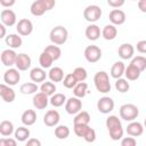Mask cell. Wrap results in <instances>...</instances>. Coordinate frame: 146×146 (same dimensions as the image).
I'll use <instances>...</instances> for the list:
<instances>
[{
	"label": "cell",
	"mask_w": 146,
	"mask_h": 146,
	"mask_svg": "<svg viewBox=\"0 0 146 146\" xmlns=\"http://www.w3.org/2000/svg\"><path fill=\"white\" fill-rule=\"evenodd\" d=\"M94 83L100 94H107L111 91V82H110V76L105 71H99L95 74L94 76Z\"/></svg>",
	"instance_id": "6da1fadb"
},
{
	"label": "cell",
	"mask_w": 146,
	"mask_h": 146,
	"mask_svg": "<svg viewBox=\"0 0 146 146\" xmlns=\"http://www.w3.org/2000/svg\"><path fill=\"white\" fill-rule=\"evenodd\" d=\"M68 38V32L66 30V27L62 26V25H57L55 26L50 33H49V39L54 44L57 46H62L67 41Z\"/></svg>",
	"instance_id": "7a4b0ae2"
},
{
	"label": "cell",
	"mask_w": 146,
	"mask_h": 146,
	"mask_svg": "<svg viewBox=\"0 0 146 146\" xmlns=\"http://www.w3.org/2000/svg\"><path fill=\"white\" fill-rule=\"evenodd\" d=\"M120 117L127 122H131L133 120H136L139 115V110L135 104H123L120 110Z\"/></svg>",
	"instance_id": "3957f363"
},
{
	"label": "cell",
	"mask_w": 146,
	"mask_h": 146,
	"mask_svg": "<svg viewBox=\"0 0 146 146\" xmlns=\"http://www.w3.org/2000/svg\"><path fill=\"white\" fill-rule=\"evenodd\" d=\"M102 9L97 5H89L83 10V18L89 23H95L102 17Z\"/></svg>",
	"instance_id": "277c9868"
},
{
	"label": "cell",
	"mask_w": 146,
	"mask_h": 146,
	"mask_svg": "<svg viewBox=\"0 0 146 146\" xmlns=\"http://www.w3.org/2000/svg\"><path fill=\"white\" fill-rule=\"evenodd\" d=\"M83 55H84V58L87 62L94 64V63H97L102 58V50L98 46L91 44V46L86 47Z\"/></svg>",
	"instance_id": "5b68a950"
},
{
	"label": "cell",
	"mask_w": 146,
	"mask_h": 146,
	"mask_svg": "<svg viewBox=\"0 0 146 146\" xmlns=\"http://www.w3.org/2000/svg\"><path fill=\"white\" fill-rule=\"evenodd\" d=\"M81 110H82L81 98L73 96V97H70L66 100V103H65V111H66V113H68L71 115H75Z\"/></svg>",
	"instance_id": "8992f818"
},
{
	"label": "cell",
	"mask_w": 146,
	"mask_h": 146,
	"mask_svg": "<svg viewBox=\"0 0 146 146\" xmlns=\"http://www.w3.org/2000/svg\"><path fill=\"white\" fill-rule=\"evenodd\" d=\"M21 80V73L18 68L9 67L3 73V82L8 86H16Z\"/></svg>",
	"instance_id": "52a82bcc"
},
{
	"label": "cell",
	"mask_w": 146,
	"mask_h": 146,
	"mask_svg": "<svg viewBox=\"0 0 146 146\" xmlns=\"http://www.w3.org/2000/svg\"><path fill=\"white\" fill-rule=\"evenodd\" d=\"M114 100L108 97V96H104L100 97L97 102V110L103 113V114H108L114 110Z\"/></svg>",
	"instance_id": "ba28073f"
},
{
	"label": "cell",
	"mask_w": 146,
	"mask_h": 146,
	"mask_svg": "<svg viewBox=\"0 0 146 146\" xmlns=\"http://www.w3.org/2000/svg\"><path fill=\"white\" fill-rule=\"evenodd\" d=\"M16 30L22 36H27L33 32V23L27 18H22L17 22Z\"/></svg>",
	"instance_id": "9c48e42d"
},
{
	"label": "cell",
	"mask_w": 146,
	"mask_h": 146,
	"mask_svg": "<svg viewBox=\"0 0 146 146\" xmlns=\"http://www.w3.org/2000/svg\"><path fill=\"white\" fill-rule=\"evenodd\" d=\"M32 104L36 110H44L48 106V104H50V98L48 95L40 91V92L34 94L33 99H32Z\"/></svg>",
	"instance_id": "30bf717a"
},
{
	"label": "cell",
	"mask_w": 146,
	"mask_h": 146,
	"mask_svg": "<svg viewBox=\"0 0 146 146\" xmlns=\"http://www.w3.org/2000/svg\"><path fill=\"white\" fill-rule=\"evenodd\" d=\"M17 52L9 48V49H5L2 52H1V63L7 66V67H11L13 65H15L16 63V59H17Z\"/></svg>",
	"instance_id": "8fae6325"
},
{
	"label": "cell",
	"mask_w": 146,
	"mask_h": 146,
	"mask_svg": "<svg viewBox=\"0 0 146 146\" xmlns=\"http://www.w3.org/2000/svg\"><path fill=\"white\" fill-rule=\"evenodd\" d=\"M0 19H1V23H2L3 25L8 26V27L14 26L15 24H17L16 14H15V11H13L11 9H3V10H1Z\"/></svg>",
	"instance_id": "7c38bea8"
},
{
	"label": "cell",
	"mask_w": 146,
	"mask_h": 146,
	"mask_svg": "<svg viewBox=\"0 0 146 146\" xmlns=\"http://www.w3.org/2000/svg\"><path fill=\"white\" fill-rule=\"evenodd\" d=\"M0 96H1L2 100L6 103H13L16 98L15 90L11 88V86H8L6 83L0 84Z\"/></svg>",
	"instance_id": "4fadbf2b"
},
{
	"label": "cell",
	"mask_w": 146,
	"mask_h": 146,
	"mask_svg": "<svg viewBox=\"0 0 146 146\" xmlns=\"http://www.w3.org/2000/svg\"><path fill=\"white\" fill-rule=\"evenodd\" d=\"M60 115L56 110H49L43 115V123L47 127H56L59 123Z\"/></svg>",
	"instance_id": "5bb4252c"
},
{
	"label": "cell",
	"mask_w": 146,
	"mask_h": 146,
	"mask_svg": "<svg viewBox=\"0 0 146 146\" xmlns=\"http://www.w3.org/2000/svg\"><path fill=\"white\" fill-rule=\"evenodd\" d=\"M108 19L114 25H122L125 22L127 16H125V13L123 10H121L119 8H115V9H113V10L110 11Z\"/></svg>",
	"instance_id": "9a60e30c"
},
{
	"label": "cell",
	"mask_w": 146,
	"mask_h": 146,
	"mask_svg": "<svg viewBox=\"0 0 146 146\" xmlns=\"http://www.w3.org/2000/svg\"><path fill=\"white\" fill-rule=\"evenodd\" d=\"M144 124H141L140 122L138 121H131L128 125H127V129H125V132L128 133V136H132V137H139L143 135L144 132Z\"/></svg>",
	"instance_id": "2e32d148"
},
{
	"label": "cell",
	"mask_w": 146,
	"mask_h": 146,
	"mask_svg": "<svg viewBox=\"0 0 146 146\" xmlns=\"http://www.w3.org/2000/svg\"><path fill=\"white\" fill-rule=\"evenodd\" d=\"M31 57L25 54V52H21L17 55V59H16V63H15V66L16 68H18L19 71H27L31 66Z\"/></svg>",
	"instance_id": "e0dca14e"
},
{
	"label": "cell",
	"mask_w": 146,
	"mask_h": 146,
	"mask_svg": "<svg viewBox=\"0 0 146 146\" xmlns=\"http://www.w3.org/2000/svg\"><path fill=\"white\" fill-rule=\"evenodd\" d=\"M117 54L122 59H131L135 55V47L130 43H122L119 49H117Z\"/></svg>",
	"instance_id": "ac0fdd59"
},
{
	"label": "cell",
	"mask_w": 146,
	"mask_h": 146,
	"mask_svg": "<svg viewBox=\"0 0 146 146\" xmlns=\"http://www.w3.org/2000/svg\"><path fill=\"white\" fill-rule=\"evenodd\" d=\"M84 34L87 36L88 40L90 41H96L99 39L100 34H102V31H100V27L97 25V24H94L91 23L90 25H88L86 27V31H84Z\"/></svg>",
	"instance_id": "d6986e66"
},
{
	"label": "cell",
	"mask_w": 146,
	"mask_h": 146,
	"mask_svg": "<svg viewBox=\"0 0 146 146\" xmlns=\"http://www.w3.org/2000/svg\"><path fill=\"white\" fill-rule=\"evenodd\" d=\"M47 78V73H46V68L43 67H34L30 71V79L33 82H43L46 81Z\"/></svg>",
	"instance_id": "ffe728a7"
},
{
	"label": "cell",
	"mask_w": 146,
	"mask_h": 146,
	"mask_svg": "<svg viewBox=\"0 0 146 146\" xmlns=\"http://www.w3.org/2000/svg\"><path fill=\"white\" fill-rule=\"evenodd\" d=\"M5 42L6 44L11 48V49H17L22 46L23 43V40H22V36L21 34H15V33H10L8 34L6 38H5Z\"/></svg>",
	"instance_id": "44dd1931"
},
{
	"label": "cell",
	"mask_w": 146,
	"mask_h": 146,
	"mask_svg": "<svg viewBox=\"0 0 146 146\" xmlns=\"http://www.w3.org/2000/svg\"><path fill=\"white\" fill-rule=\"evenodd\" d=\"M117 35V29H116V25L114 24H107L103 27L102 30V36L107 40V41H111V40H114Z\"/></svg>",
	"instance_id": "7402d4cb"
},
{
	"label": "cell",
	"mask_w": 146,
	"mask_h": 146,
	"mask_svg": "<svg viewBox=\"0 0 146 146\" xmlns=\"http://www.w3.org/2000/svg\"><path fill=\"white\" fill-rule=\"evenodd\" d=\"M21 121L26 127L33 125L36 122V113H35V111L34 110H26V111H24L22 116H21Z\"/></svg>",
	"instance_id": "603a6c76"
},
{
	"label": "cell",
	"mask_w": 146,
	"mask_h": 146,
	"mask_svg": "<svg viewBox=\"0 0 146 146\" xmlns=\"http://www.w3.org/2000/svg\"><path fill=\"white\" fill-rule=\"evenodd\" d=\"M48 78L50 79V81L52 82H62L64 79V71L62 67L55 66V67H50L49 72H48Z\"/></svg>",
	"instance_id": "cb8c5ba5"
},
{
	"label": "cell",
	"mask_w": 146,
	"mask_h": 146,
	"mask_svg": "<svg viewBox=\"0 0 146 146\" xmlns=\"http://www.w3.org/2000/svg\"><path fill=\"white\" fill-rule=\"evenodd\" d=\"M140 73H141V71L132 64H129L125 67V71H124V75H125L128 81H136L137 79H139Z\"/></svg>",
	"instance_id": "d4e9b609"
},
{
	"label": "cell",
	"mask_w": 146,
	"mask_h": 146,
	"mask_svg": "<svg viewBox=\"0 0 146 146\" xmlns=\"http://www.w3.org/2000/svg\"><path fill=\"white\" fill-rule=\"evenodd\" d=\"M124 71H125V65L123 62H115L112 67H111V76L114 78V79H119V78H122V75L124 74Z\"/></svg>",
	"instance_id": "484cf974"
},
{
	"label": "cell",
	"mask_w": 146,
	"mask_h": 146,
	"mask_svg": "<svg viewBox=\"0 0 146 146\" xmlns=\"http://www.w3.org/2000/svg\"><path fill=\"white\" fill-rule=\"evenodd\" d=\"M30 11L33 16H42L47 11V9H46L42 0H35L32 2L31 7H30Z\"/></svg>",
	"instance_id": "4316f807"
},
{
	"label": "cell",
	"mask_w": 146,
	"mask_h": 146,
	"mask_svg": "<svg viewBox=\"0 0 146 146\" xmlns=\"http://www.w3.org/2000/svg\"><path fill=\"white\" fill-rule=\"evenodd\" d=\"M30 135H31L30 129L26 128V125H25V127H24V125L18 127V128L15 130V132H14V136H15V138L17 139V141H21V143L26 141V140L30 138Z\"/></svg>",
	"instance_id": "83f0119b"
},
{
	"label": "cell",
	"mask_w": 146,
	"mask_h": 146,
	"mask_svg": "<svg viewBox=\"0 0 146 146\" xmlns=\"http://www.w3.org/2000/svg\"><path fill=\"white\" fill-rule=\"evenodd\" d=\"M39 89L40 88L38 87V84L35 82H26V83L21 84L19 92L23 95H33V94H36V91Z\"/></svg>",
	"instance_id": "f1b7e54d"
},
{
	"label": "cell",
	"mask_w": 146,
	"mask_h": 146,
	"mask_svg": "<svg viewBox=\"0 0 146 146\" xmlns=\"http://www.w3.org/2000/svg\"><path fill=\"white\" fill-rule=\"evenodd\" d=\"M15 130H14V124L13 122L8 121V120H3L1 121L0 123V135L3 136V137H8L10 136L11 133H14Z\"/></svg>",
	"instance_id": "f546056e"
},
{
	"label": "cell",
	"mask_w": 146,
	"mask_h": 146,
	"mask_svg": "<svg viewBox=\"0 0 146 146\" xmlns=\"http://www.w3.org/2000/svg\"><path fill=\"white\" fill-rule=\"evenodd\" d=\"M66 100V96L62 92H55L52 96H50V105H52L54 107H60L65 105Z\"/></svg>",
	"instance_id": "4dcf8cb0"
},
{
	"label": "cell",
	"mask_w": 146,
	"mask_h": 146,
	"mask_svg": "<svg viewBox=\"0 0 146 146\" xmlns=\"http://www.w3.org/2000/svg\"><path fill=\"white\" fill-rule=\"evenodd\" d=\"M54 62H55L54 58H52L48 52H46L44 50H43V51L40 54V56H39V64H40V66L43 67V68H50Z\"/></svg>",
	"instance_id": "1f68e13d"
},
{
	"label": "cell",
	"mask_w": 146,
	"mask_h": 146,
	"mask_svg": "<svg viewBox=\"0 0 146 146\" xmlns=\"http://www.w3.org/2000/svg\"><path fill=\"white\" fill-rule=\"evenodd\" d=\"M108 130V133H110V137L112 140H120L123 138V133H124V130H123V127L122 124H119V125H115V127H112Z\"/></svg>",
	"instance_id": "d6a6232c"
},
{
	"label": "cell",
	"mask_w": 146,
	"mask_h": 146,
	"mask_svg": "<svg viewBox=\"0 0 146 146\" xmlns=\"http://www.w3.org/2000/svg\"><path fill=\"white\" fill-rule=\"evenodd\" d=\"M87 91H88V84L84 81L78 82L76 86L73 88V95L79 98H83L87 95Z\"/></svg>",
	"instance_id": "836d02e7"
},
{
	"label": "cell",
	"mask_w": 146,
	"mask_h": 146,
	"mask_svg": "<svg viewBox=\"0 0 146 146\" xmlns=\"http://www.w3.org/2000/svg\"><path fill=\"white\" fill-rule=\"evenodd\" d=\"M90 115L88 112L86 111H80L79 113L75 114V117H74V124H89L90 123Z\"/></svg>",
	"instance_id": "e575fe53"
},
{
	"label": "cell",
	"mask_w": 146,
	"mask_h": 146,
	"mask_svg": "<svg viewBox=\"0 0 146 146\" xmlns=\"http://www.w3.org/2000/svg\"><path fill=\"white\" fill-rule=\"evenodd\" d=\"M55 136L58 139H66L70 136V128L65 124H57L55 128Z\"/></svg>",
	"instance_id": "d590c367"
},
{
	"label": "cell",
	"mask_w": 146,
	"mask_h": 146,
	"mask_svg": "<svg viewBox=\"0 0 146 146\" xmlns=\"http://www.w3.org/2000/svg\"><path fill=\"white\" fill-rule=\"evenodd\" d=\"M40 91L48 96H52L56 91V84L52 81H43L40 86Z\"/></svg>",
	"instance_id": "8d00e7d4"
},
{
	"label": "cell",
	"mask_w": 146,
	"mask_h": 146,
	"mask_svg": "<svg viewBox=\"0 0 146 146\" xmlns=\"http://www.w3.org/2000/svg\"><path fill=\"white\" fill-rule=\"evenodd\" d=\"M44 51L46 52H48L52 58H54V60H58L59 58H60V56H62V50H60V48L57 46V44H50V46H47L46 48H44Z\"/></svg>",
	"instance_id": "74e56055"
},
{
	"label": "cell",
	"mask_w": 146,
	"mask_h": 146,
	"mask_svg": "<svg viewBox=\"0 0 146 146\" xmlns=\"http://www.w3.org/2000/svg\"><path fill=\"white\" fill-rule=\"evenodd\" d=\"M78 82H79V81L76 80V78L74 76L73 73H68V74H66V75L64 76L63 81H62L63 86H64L65 88H67V89H73V88L76 86Z\"/></svg>",
	"instance_id": "f35d334b"
},
{
	"label": "cell",
	"mask_w": 146,
	"mask_h": 146,
	"mask_svg": "<svg viewBox=\"0 0 146 146\" xmlns=\"http://www.w3.org/2000/svg\"><path fill=\"white\" fill-rule=\"evenodd\" d=\"M115 89H116L119 92L124 94V92L129 91V89H130V84H129V82H128L127 79L119 78V79H116V81H115Z\"/></svg>",
	"instance_id": "ab89813d"
},
{
	"label": "cell",
	"mask_w": 146,
	"mask_h": 146,
	"mask_svg": "<svg viewBox=\"0 0 146 146\" xmlns=\"http://www.w3.org/2000/svg\"><path fill=\"white\" fill-rule=\"evenodd\" d=\"M130 64L135 65L137 68H139L141 72L146 70V57L144 56H136V57H132Z\"/></svg>",
	"instance_id": "60d3db41"
},
{
	"label": "cell",
	"mask_w": 146,
	"mask_h": 146,
	"mask_svg": "<svg viewBox=\"0 0 146 146\" xmlns=\"http://www.w3.org/2000/svg\"><path fill=\"white\" fill-rule=\"evenodd\" d=\"M72 73L74 74V76L76 78V80H78L79 82H82V81H84V80L87 79V76H88L87 70H86L84 67H81V66H79V67H75V68H74V71H73Z\"/></svg>",
	"instance_id": "b9f144b4"
},
{
	"label": "cell",
	"mask_w": 146,
	"mask_h": 146,
	"mask_svg": "<svg viewBox=\"0 0 146 146\" xmlns=\"http://www.w3.org/2000/svg\"><path fill=\"white\" fill-rule=\"evenodd\" d=\"M88 129H89V124H74V128H73L74 133L81 138H83Z\"/></svg>",
	"instance_id": "7bdbcfd3"
},
{
	"label": "cell",
	"mask_w": 146,
	"mask_h": 146,
	"mask_svg": "<svg viewBox=\"0 0 146 146\" xmlns=\"http://www.w3.org/2000/svg\"><path fill=\"white\" fill-rule=\"evenodd\" d=\"M105 124H106V128L110 129L112 127H115V125H119V124H122L121 123V120L116 116V115H110L106 121H105Z\"/></svg>",
	"instance_id": "ee69618b"
},
{
	"label": "cell",
	"mask_w": 146,
	"mask_h": 146,
	"mask_svg": "<svg viewBox=\"0 0 146 146\" xmlns=\"http://www.w3.org/2000/svg\"><path fill=\"white\" fill-rule=\"evenodd\" d=\"M83 139L87 143H94L96 140V131H95V129H92V128L89 127V129L87 130L86 135L83 136Z\"/></svg>",
	"instance_id": "f6af8a7d"
},
{
	"label": "cell",
	"mask_w": 146,
	"mask_h": 146,
	"mask_svg": "<svg viewBox=\"0 0 146 146\" xmlns=\"http://www.w3.org/2000/svg\"><path fill=\"white\" fill-rule=\"evenodd\" d=\"M121 145L122 146H136L137 145V140L132 136H130V137H123L121 139Z\"/></svg>",
	"instance_id": "bcb514c9"
},
{
	"label": "cell",
	"mask_w": 146,
	"mask_h": 146,
	"mask_svg": "<svg viewBox=\"0 0 146 146\" xmlns=\"http://www.w3.org/2000/svg\"><path fill=\"white\" fill-rule=\"evenodd\" d=\"M17 145V139L3 137L0 139V146H16Z\"/></svg>",
	"instance_id": "7dc6e473"
},
{
	"label": "cell",
	"mask_w": 146,
	"mask_h": 146,
	"mask_svg": "<svg viewBox=\"0 0 146 146\" xmlns=\"http://www.w3.org/2000/svg\"><path fill=\"white\" fill-rule=\"evenodd\" d=\"M125 0H107L108 6H111L112 8H120L124 5Z\"/></svg>",
	"instance_id": "c3c4849f"
},
{
	"label": "cell",
	"mask_w": 146,
	"mask_h": 146,
	"mask_svg": "<svg viewBox=\"0 0 146 146\" xmlns=\"http://www.w3.org/2000/svg\"><path fill=\"white\" fill-rule=\"evenodd\" d=\"M137 51H139L140 54H146V40H140L137 42Z\"/></svg>",
	"instance_id": "681fc988"
},
{
	"label": "cell",
	"mask_w": 146,
	"mask_h": 146,
	"mask_svg": "<svg viewBox=\"0 0 146 146\" xmlns=\"http://www.w3.org/2000/svg\"><path fill=\"white\" fill-rule=\"evenodd\" d=\"M42 2H43V5H44L47 11H48V10H51V9L55 7V5H56V1H55V0H42Z\"/></svg>",
	"instance_id": "f907efd6"
},
{
	"label": "cell",
	"mask_w": 146,
	"mask_h": 146,
	"mask_svg": "<svg viewBox=\"0 0 146 146\" xmlns=\"http://www.w3.org/2000/svg\"><path fill=\"white\" fill-rule=\"evenodd\" d=\"M26 146H41V141L36 138H29L26 141Z\"/></svg>",
	"instance_id": "816d5d0a"
},
{
	"label": "cell",
	"mask_w": 146,
	"mask_h": 146,
	"mask_svg": "<svg viewBox=\"0 0 146 146\" xmlns=\"http://www.w3.org/2000/svg\"><path fill=\"white\" fill-rule=\"evenodd\" d=\"M16 2V0H0V5L5 8H10L11 6H14Z\"/></svg>",
	"instance_id": "f5cc1de1"
},
{
	"label": "cell",
	"mask_w": 146,
	"mask_h": 146,
	"mask_svg": "<svg viewBox=\"0 0 146 146\" xmlns=\"http://www.w3.org/2000/svg\"><path fill=\"white\" fill-rule=\"evenodd\" d=\"M138 9L141 13H146V0H138Z\"/></svg>",
	"instance_id": "db71d44e"
},
{
	"label": "cell",
	"mask_w": 146,
	"mask_h": 146,
	"mask_svg": "<svg viewBox=\"0 0 146 146\" xmlns=\"http://www.w3.org/2000/svg\"><path fill=\"white\" fill-rule=\"evenodd\" d=\"M0 31H1V33H0V38H1V39L6 38V25H3L2 23L0 24Z\"/></svg>",
	"instance_id": "11a10c76"
},
{
	"label": "cell",
	"mask_w": 146,
	"mask_h": 146,
	"mask_svg": "<svg viewBox=\"0 0 146 146\" xmlns=\"http://www.w3.org/2000/svg\"><path fill=\"white\" fill-rule=\"evenodd\" d=\"M144 127L146 128V119H145V121H144Z\"/></svg>",
	"instance_id": "9f6ffc18"
},
{
	"label": "cell",
	"mask_w": 146,
	"mask_h": 146,
	"mask_svg": "<svg viewBox=\"0 0 146 146\" xmlns=\"http://www.w3.org/2000/svg\"><path fill=\"white\" fill-rule=\"evenodd\" d=\"M133 1H138V0H133Z\"/></svg>",
	"instance_id": "6f0895ef"
}]
</instances>
